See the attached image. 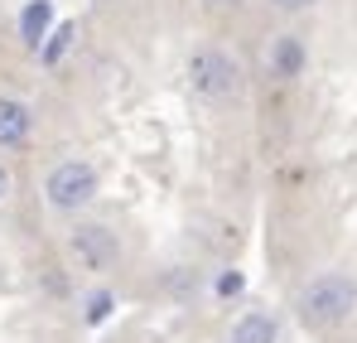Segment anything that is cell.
Instances as JSON below:
<instances>
[{
	"label": "cell",
	"mask_w": 357,
	"mask_h": 343,
	"mask_svg": "<svg viewBox=\"0 0 357 343\" xmlns=\"http://www.w3.org/2000/svg\"><path fill=\"white\" fill-rule=\"evenodd\" d=\"M357 309V281L328 271V276H314L309 286L299 290V314L309 324H343Z\"/></svg>",
	"instance_id": "cell-1"
},
{
	"label": "cell",
	"mask_w": 357,
	"mask_h": 343,
	"mask_svg": "<svg viewBox=\"0 0 357 343\" xmlns=\"http://www.w3.org/2000/svg\"><path fill=\"white\" fill-rule=\"evenodd\" d=\"M188 82L203 102H227V97L241 92V68L237 58L222 54V49H198L188 58Z\"/></svg>",
	"instance_id": "cell-2"
},
{
	"label": "cell",
	"mask_w": 357,
	"mask_h": 343,
	"mask_svg": "<svg viewBox=\"0 0 357 343\" xmlns=\"http://www.w3.org/2000/svg\"><path fill=\"white\" fill-rule=\"evenodd\" d=\"M44 194H49V203L59 213H77V208H87L97 198V170L87 160H63V165H54Z\"/></svg>",
	"instance_id": "cell-3"
},
{
	"label": "cell",
	"mask_w": 357,
	"mask_h": 343,
	"mask_svg": "<svg viewBox=\"0 0 357 343\" xmlns=\"http://www.w3.org/2000/svg\"><path fill=\"white\" fill-rule=\"evenodd\" d=\"M73 256L87 266V271H112L121 261V242H116V232H107L102 223H82V228L73 232Z\"/></svg>",
	"instance_id": "cell-4"
},
{
	"label": "cell",
	"mask_w": 357,
	"mask_h": 343,
	"mask_svg": "<svg viewBox=\"0 0 357 343\" xmlns=\"http://www.w3.org/2000/svg\"><path fill=\"white\" fill-rule=\"evenodd\" d=\"M304 58L309 54H304V39H299V34H275L266 63H271L275 78H299V73H304Z\"/></svg>",
	"instance_id": "cell-5"
},
{
	"label": "cell",
	"mask_w": 357,
	"mask_h": 343,
	"mask_svg": "<svg viewBox=\"0 0 357 343\" xmlns=\"http://www.w3.org/2000/svg\"><path fill=\"white\" fill-rule=\"evenodd\" d=\"M29 126H34V116H29V107H24V102L0 97V150L24 145V140H29Z\"/></svg>",
	"instance_id": "cell-6"
},
{
	"label": "cell",
	"mask_w": 357,
	"mask_h": 343,
	"mask_svg": "<svg viewBox=\"0 0 357 343\" xmlns=\"http://www.w3.org/2000/svg\"><path fill=\"white\" fill-rule=\"evenodd\" d=\"M49 29H54V0H29V5L20 10V39H24L29 49H39V44L49 39Z\"/></svg>",
	"instance_id": "cell-7"
},
{
	"label": "cell",
	"mask_w": 357,
	"mask_h": 343,
	"mask_svg": "<svg viewBox=\"0 0 357 343\" xmlns=\"http://www.w3.org/2000/svg\"><path fill=\"white\" fill-rule=\"evenodd\" d=\"M275 339H280V324L271 314H261V309L241 314L237 324H232V343H275Z\"/></svg>",
	"instance_id": "cell-8"
},
{
	"label": "cell",
	"mask_w": 357,
	"mask_h": 343,
	"mask_svg": "<svg viewBox=\"0 0 357 343\" xmlns=\"http://www.w3.org/2000/svg\"><path fill=\"white\" fill-rule=\"evenodd\" d=\"M73 39H77V24H59V29H54V34L44 39V49H39V58H44L49 68H54V63H59V58L68 54V44H73Z\"/></svg>",
	"instance_id": "cell-9"
},
{
	"label": "cell",
	"mask_w": 357,
	"mask_h": 343,
	"mask_svg": "<svg viewBox=\"0 0 357 343\" xmlns=\"http://www.w3.org/2000/svg\"><path fill=\"white\" fill-rule=\"evenodd\" d=\"M107 314H112V295H107V290H97V295L87 300V324H102Z\"/></svg>",
	"instance_id": "cell-10"
},
{
	"label": "cell",
	"mask_w": 357,
	"mask_h": 343,
	"mask_svg": "<svg viewBox=\"0 0 357 343\" xmlns=\"http://www.w3.org/2000/svg\"><path fill=\"white\" fill-rule=\"evenodd\" d=\"M241 271H227V276H218V295H241Z\"/></svg>",
	"instance_id": "cell-11"
},
{
	"label": "cell",
	"mask_w": 357,
	"mask_h": 343,
	"mask_svg": "<svg viewBox=\"0 0 357 343\" xmlns=\"http://www.w3.org/2000/svg\"><path fill=\"white\" fill-rule=\"evenodd\" d=\"M271 5H275V10H309L314 0H271Z\"/></svg>",
	"instance_id": "cell-12"
},
{
	"label": "cell",
	"mask_w": 357,
	"mask_h": 343,
	"mask_svg": "<svg viewBox=\"0 0 357 343\" xmlns=\"http://www.w3.org/2000/svg\"><path fill=\"white\" fill-rule=\"evenodd\" d=\"M5 194H10V170L0 165V198H5Z\"/></svg>",
	"instance_id": "cell-13"
},
{
	"label": "cell",
	"mask_w": 357,
	"mask_h": 343,
	"mask_svg": "<svg viewBox=\"0 0 357 343\" xmlns=\"http://www.w3.org/2000/svg\"><path fill=\"white\" fill-rule=\"evenodd\" d=\"M208 5H213V10H227V5H237V0H208Z\"/></svg>",
	"instance_id": "cell-14"
}]
</instances>
